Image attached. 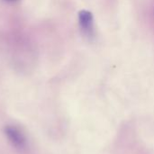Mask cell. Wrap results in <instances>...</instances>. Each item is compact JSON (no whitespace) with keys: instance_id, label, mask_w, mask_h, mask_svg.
<instances>
[{"instance_id":"2","label":"cell","mask_w":154,"mask_h":154,"mask_svg":"<svg viewBox=\"0 0 154 154\" xmlns=\"http://www.w3.org/2000/svg\"><path fill=\"white\" fill-rule=\"evenodd\" d=\"M5 134L12 145L16 149L22 150L26 147V139L23 134L17 127L14 125H7L5 128Z\"/></svg>"},{"instance_id":"1","label":"cell","mask_w":154,"mask_h":154,"mask_svg":"<svg viewBox=\"0 0 154 154\" xmlns=\"http://www.w3.org/2000/svg\"><path fill=\"white\" fill-rule=\"evenodd\" d=\"M79 25L82 33L88 38L95 36V20L93 14L86 9H82L78 14Z\"/></svg>"},{"instance_id":"3","label":"cell","mask_w":154,"mask_h":154,"mask_svg":"<svg viewBox=\"0 0 154 154\" xmlns=\"http://www.w3.org/2000/svg\"><path fill=\"white\" fill-rule=\"evenodd\" d=\"M5 1H7V2H15L17 0H5Z\"/></svg>"}]
</instances>
